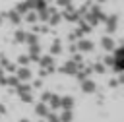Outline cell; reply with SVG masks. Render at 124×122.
Returning a JSON list of instances; mask_svg holds the SVG:
<instances>
[{
  "label": "cell",
  "instance_id": "cell-1",
  "mask_svg": "<svg viewBox=\"0 0 124 122\" xmlns=\"http://www.w3.org/2000/svg\"><path fill=\"white\" fill-rule=\"evenodd\" d=\"M103 17H105V15L101 14V8H97V6L87 14V21H89L91 25H97V21H99V19H103Z\"/></svg>",
  "mask_w": 124,
  "mask_h": 122
},
{
  "label": "cell",
  "instance_id": "cell-2",
  "mask_svg": "<svg viewBox=\"0 0 124 122\" xmlns=\"http://www.w3.org/2000/svg\"><path fill=\"white\" fill-rule=\"evenodd\" d=\"M16 77H17L19 81H27V79H31V70L23 66V68L17 70V76H16Z\"/></svg>",
  "mask_w": 124,
  "mask_h": 122
},
{
  "label": "cell",
  "instance_id": "cell-3",
  "mask_svg": "<svg viewBox=\"0 0 124 122\" xmlns=\"http://www.w3.org/2000/svg\"><path fill=\"white\" fill-rule=\"evenodd\" d=\"M81 89H83L85 93H93V91H95V83L85 77V79H81Z\"/></svg>",
  "mask_w": 124,
  "mask_h": 122
},
{
  "label": "cell",
  "instance_id": "cell-4",
  "mask_svg": "<svg viewBox=\"0 0 124 122\" xmlns=\"http://www.w3.org/2000/svg\"><path fill=\"white\" fill-rule=\"evenodd\" d=\"M72 107H74V99H72V97H62V99H60V108L72 110Z\"/></svg>",
  "mask_w": 124,
  "mask_h": 122
},
{
  "label": "cell",
  "instance_id": "cell-5",
  "mask_svg": "<svg viewBox=\"0 0 124 122\" xmlns=\"http://www.w3.org/2000/svg\"><path fill=\"white\" fill-rule=\"evenodd\" d=\"M116 23H118V17L116 15H110V17H107V31H114L116 29Z\"/></svg>",
  "mask_w": 124,
  "mask_h": 122
},
{
  "label": "cell",
  "instance_id": "cell-6",
  "mask_svg": "<svg viewBox=\"0 0 124 122\" xmlns=\"http://www.w3.org/2000/svg\"><path fill=\"white\" fill-rule=\"evenodd\" d=\"M78 48H79V50H91V48H93V43L87 41V39H81V41L78 43Z\"/></svg>",
  "mask_w": 124,
  "mask_h": 122
},
{
  "label": "cell",
  "instance_id": "cell-7",
  "mask_svg": "<svg viewBox=\"0 0 124 122\" xmlns=\"http://www.w3.org/2000/svg\"><path fill=\"white\" fill-rule=\"evenodd\" d=\"M103 48L112 50V48H114V41H112V39H108V37H105V39H103Z\"/></svg>",
  "mask_w": 124,
  "mask_h": 122
},
{
  "label": "cell",
  "instance_id": "cell-8",
  "mask_svg": "<svg viewBox=\"0 0 124 122\" xmlns=\"http://www.w3.org/2000/svg\"><path fill=\"white\" fill-rule=\"evenodd\" d=\"M122 54H124L122 48H118V50H116V56H114V58H116V70H122Z\"/></svg>",
  "mask_w": 124,
  "mask_h": 122
},
{
  "label": "cell",
  "instance_id": "cell-9",
  "mask_svg": "<svg viewBox=\"0 0 124 122\" xmlns=\"http://www.w3.org/2000/svg\"><path fill=\"white\" fill-rule=\"evenodd\" d=\"M62 70H64V72H70V74H76V72H78V68H76V60H74V62H68Z\"/></svg>",
  "mask_w": 124,
  "mask_h": 122
},
{
  "label": "cell",
  "instance_id": "cell-10",
  "mask_svg": "<svg viewBox=\"0 0 124 122\" xmlns=\"http://www.w3.org/2000/svg\"><path fill=\"white\" fill-rule=\"evenodd\" d=\"M37 114L39 116H46V112H48V108H46V105H37Z\"/></svg>",
  "mask_w": 124,
  "mask_h": 122
},
{
  "label": "cell",
  "instance_id": "cell-11",
  "mask_svg": "<svg viewBox=\"0 0 124 122\" xmlns=\"http://www.w3.org/2000/svg\"><path fill=\"white\" fill-rule=\"evenodd\" d=\"M58 120H62V122H70V120H72V112L64 108V112L60 114V118H58Z\"/></svg>",
  "mask_w": 124,
  "mask_h": 122
},
{
  "label": "cell",
  "instance_id": "cell-12",
  "mask_svg": "<svg viewBox=\"0 0 124 122\" xmlns=\"http://www.w3.org/2000/svg\"><path fill=\"white\" fill-rule=\"evenodd\" d=\"M48 101H50V107H52V108H60V99H58V97H52V95H50Z\"/></svg>",
  "mask_w": 124,
  "mask_h": 122
},
{
  "label": "cell",
  "instance_id": "cell-13",
  "mask_svg": "<svg viewBox=\"0 0 124 122\" xmlns=\"http://www.w3.org/2000/svg\"><path fill=\"white\" fill-rule=\"evenodd\" d=\"M66 17H68V19H78V17H79V14H76L74 10H70V8H68V10H66Z\"/></svg>",
  "mask_w": 124,
  "mask_h": 122
},
{
  "label": "cell",
  "instance_id": "cell-14",
  "mask_svg": "<svg viewBox=\"0 0 124 122\" xmlns=\"http://www.w3.org/2000/svg\"><path fill=\"white\" fill-rule=\"evenodd\" d=\"M41 66H43V68H46V66L50 68V66H52V58H50V56H46V58H43V60H41Z\"/></svg>",
  "mask_w": 124,
  "mask_h": 122
},
{
  "label": "cell",
  "instance_id": "cell-15",
  "mask_svg": "<svg viewBox=\"0 0 124 122\" xmlns=\"http://www.w3.org/2000/svg\"><path fill=\"white\" fill-rule=\"evenodd\" d=\"M19 97H21L25 103H31V101H33V97H31V93H29V91H25V93H19Z\"/></svg>",
  "mask_w": 124,
  "mask_h": 122
},
{
  "label": "cell",
  "instance_id": "cell-16",
  "mask_svg": "<svg viewBox=\"0 0 124 122\" xmlns=\"http://www.w3.org/2000/svg\"><path fill=\"white\" fill-rule=\"evenodd\" d=\"M27 10H29V6H27V2H25V4H19V6H17V14H25Z\"/></svg>",
  "mask_w": 124,
  "mask_h": 122
},
{
  "label": "cell",
  "instance_id": "cell-17",
  "mask_svg": "<svg viewBox=\"0 0 124 122\" xmlns=\"http://www.w3.org/2000/svg\"><path fill=\"white\" fill-rule=\"evenodd\" d=\"M6 83H10V85H17V83H19V79H17L16 76H12V77H8V79H6Z\"/></svg>",
  "mask_w": 124,
  "mask_h": 122
},
{
  "label": "cell",
  "instance_id": "cell-18",
  "mask_svg": "<svg viewBox=\"0 0 124 122\" xmlns=\"http://www.w3.org/2000/svg\"><path fill=\"white\" fill-rule=\"evenodd\" d=\"M87 74H89V72H79V74H78V72H76V74H74V76H76V77H78V79H79V81H81V79H85V77H87Z\"/></svg>",
  "mask_w": 124,
  "mask_h": 122
},
{
  "label": "cell",
  "instance_id": "cell-19",
  "mask_svg": "<svg viewBox=\"0 0 124 122\" xmlns=\"http://www.w3.org/2000/svg\"><path fill=\"white\" fill-rule=\"evenodd\" d=\"M46 116H48V122H60V120H58V116H56V114H52V112H46Z\"/></svg>",
  "mask_w": 124,
  "mask_h": 122
},
{
  "label": "cell",
  "instance_id": "cell-20",
  "mask_svg": "<svg viewBox=\"0 0 124 122\" xmlns=\"http://www.w3.org/2000/svg\"><path fill=\"white\" fill-rule=\"evenodd\" d=\"M10 19L17 23V21H19V14H17V12H12V14H10Z\"/></svg>",
  "mask_w": 124,
  "mask_h": 122
},
{
  "label": "cell",
  "instance_id": "cell-21",
  "mask_svg": "<svg viewBox=\"0 0 124 122\" xmlns=\"http://www.w3.org/2000/svg\"><path fill=\"white\" fill-rule=\"evenodd\" d=\"M27 41H29V45H35L37 43V37L35 35H27Z\"/></svg>",
  "mask_w": 124,
  "mask_h": 122
},
{
  "label": "cell",
  "instance_id": "cell-22",
  "mask_svg": "<svg viewBox=\"0 0 124 122\" xmlns=\"http://www.w3.org/2000/svg\"><path fill=\"white\" fill-rule=\"evenodd\" d=\"M27 62H29V56H19V64L21 66H25Z\"/></svg>",
  "mask_w": 124,
  "mask_h": 122
},
{
  "label": "cell",
  "instance_id": "cell-23",
  "mask_svg": "<svg viewBox=\"0 0 124 122\" xmlns=\"http://www.w3.org/2000/svg\"><path fill=\"white\" fill-rule=\"evenodd\" d=\"M35 19H37V15H35L33 12H29V14H27V21H35Z\"/></svg>",
  "mask_w": 124,
  "mask_h": 122
},
{
  "label": "cell",
  "instance_id": "cell-24",
  "mask_svg": "<svg viewBox=\"0 0 124 122\" xmlns=\"http://www.w3.org/2000/svg\"><path fill=\"white\" fill-rule=\"evenodd\" d=\"M58 21H60V15H58V14H54V15L50 17V23H58Z\"/></svg>",
  "mask_w": 124,
  "mask_h": 122
},
{
  "label": "cell",
  "instance_id": "cell-25",
  "mask_svg": "<svg viewBox=\"0 0 124 122\" xmlns=\"http://www.w3.org/2000/svg\"><path fill=\"white\" fill-rule=\"evenodd\" d=\"M52 52H54V54H56V52H60V45H58V41L52 45Z\"/></svg>",
  "mask_w": 124,
  "mask_h": 122
},
{
  "label": "cell",
  "instance_id": "cell-26",
  "mask_svg": "<svg viewBox=\"0 0 124 122\" xmlns=\"http://www.w3.org/2000/svg\"><path fill=\"white\" fill-rule=\"evenodd\" d=\"M37 2H39V0H27V6H29V8H35Z\"/></svg>",
  "mask_w": 124,
  "mask_h": 122
},
{
  "label": "cell",
  "instance_id": "cell-27",
  "mask_svg": "<svg viewBox=\"0 0 124 122\" xmlns=\"http://www.w3.org/2000/svg\"><path fill=\"white\" fill-rule=\"evenodd\" d=\"M16 39H17V41H23V39H25V35L19 31V33H16Z\"/></svg>",
  "mask_w": 124,
  "mask_h": 122
},
{
  "label": "cell",
  "instance_id": "cell-28",
  "mask_svg": "<svg viewBox=\"0 0 124 122\" xmlns=\"http://www.w3.org/2000/svg\"><path fill=\"white\" fill-rule=\"evenodd\" d=\"M60 6H70V0H58Z\"/></svg>",
  "mask_w": 124,
  "mask_h": 122
},
{
  "label": "cell",
  "instance_id": "cell-29",
  "mask_svg": "<svg viewBox=\"0 0 124 122\" xmlns=\"http://www.w3.org/2000/svg\"><path fill=\"white\" fill-rule=\"evenodd\" d=\"M50 99V93H43V101H48Z\"/></svg>",
  "mask_w": 124,
  "mask_h": 122
},
{
  "label": "cell",
  "instance_id": "cell-30",
  "mask_svg": "<svg viewBox=\"0 0 124 122\" xmlns=\"http://www.w3.org/2000/svg\"><path fill=\"white\" fill-rule=\"evenodd\" d=\"M21 122H29V120H21Z\"/></svg>",
  "mask_w": 124,
  "mask_h": 122
}]
</instances>
